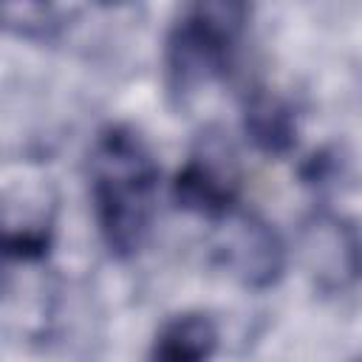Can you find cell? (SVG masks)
I'll use <instances>...</instances> for the list:
<instances>
[{"instance_id": "obj_1", "label": "cell", "mask_w": 362, "mask_h": 362, "mask_svg": "<svg viewBox=\"0 0 362 362\" xmlns=\"http://www.w3.org/2000/svg\"><path fill=\"white\" fill-rule=\"evenodd\" d=\"M90 195L99 232L113 255L141 249L158 192V164L150 144L127 124L105 127L88 156Z\"/></svg>"}, {"instance_id": "obj_2", "label": "cell", "mask_w": 362, "mask_h": 362, "mask_svg": "<svg viewBox=\"0 0 362 362\" xmlns=\"http://www.w3.org/2000/svg\"><path fill=\"white\" fill-rule=\"evenodd\" d=\"M246 6L240 3H195L173 25L167 37V76L175 90H195L221 79L235 57Z\"/></svg>"}, {"instance_id": "obj_3", "label": "cell", "mask_w": 362, "mask_h": 362, "mask_svg": "<svg viewBox=\"0 0 362 362\" xmlns=\"http://www.w3.org/2000/svg\"><path fill=\"white\" fill-rule=\"evenodd\" d=\"M212 255L218 266L243 288H269L286 272V243L257 212L232 209L215 221Z\"/></svg>"}, {"instance_id": "obj_4", "label": "cell", "mask_w": 362, "mask_h": 362, "mask_svg": "<svg viewBox=\"0 0 362 362\" xmlns=\"http://www.w3.org/2000/svg\"><path fill=\"white\" fill-rule=\"evenodd\" d=\"M57 198L51 181L23 170L0 184V255L31 260L51 246Z\"/></svg>"}, {"instance_id": "obj_5", "label": "cell", "mask_w": 362, "mask_h": 362, "mask_svg": "<svg viewBox=\"0 0 362 362\" xmlns=\"http://www.w3.org/2000/svg\"><path fill=\"white\" fill-rule=\"evenodd\" d=\"M238 156L232 144L218 136H206L173 178L175 206L209 221H218L238 206Z\"/></svg>"}, {"instance_id": "obj_6", "label": "cell", "mask_w": 362, "mask_h": 362, "mask_svg": "<svg viewBox=\"0 0 362 362\" xmlns=\"http://www.w3.org/2000/svg\"><path fill=\"white\" fill-rule=\"evenodd\" d=\"M297 255L317 288L345 291L359 272V232L345 215L320 209L303 223Z\"/></svg>"}, {"instance_id": "obj_7", "label": "cell", "mask_w": 362, "mask_h": 362, "mask_svg": "<svg viewBox=\"0 0 362 362\" xmlns=\"http://www.w3.org/2000/svg\"><path fill=\"white\" fill-rule=\"evenodd\" d=\"M243 133L266 156H286L297 144L294 107L274 90L257 88L243 102Z\"/></svg>"}, {"instance_id": "obj_8", "label": "cell", "mask_w": 362, "mask_h": 362, "mask_svg": "<svg viewBox=\"0 0 362 362\" xmlns=\"http://www.w3.org/2000/svg\"><path fill=\"white\" fill-rule=\"evenodd\" d=\"M218 348V328L201 311L175 314L161 325L150 362H206Z\"/></svg>"}, {"instance_id": "obj_9", "label": "cell", "mask_w": 362, "mask_h": 362, "mask_svg": "<svg viewBox=\"0 0 362 362\" xmlns=\"http://www.w3.org/2000/svg\"><path fill=\"white\" fill-rule=\"evenodd\" d=\"M300 175L305 187H311L320 198H328L337 195L339 184L351 178V158L345 156L342 147H322L305 158Z\"/></svg>"}, {"instance_id": "obj_10", "label": "cell", "mask_w": 362, "mask_h": 362, "mask_svg": "<svg viewBox=\"0 0 362 362\" xmlns=\"http://www.w3.org/2000/svg\"><path fill=\"white\" fill-rule=\"evenodd\" d=\"M0 25L20 34V37H48L54 28H59L57 8L42 3H8L0 6Z\"/></svg>"}, {"instance_id": "obj_11", "label": "cell", "mask_w": 362, "mask_h": 362, "mask_svg": "<svg viewBox=\"0 0 362 362\" xmlns=\"http://www.w3.org/2000/svg\"><path fill=\"white\" fill-rule=\"evenodd\" d=\"M354 362H356V359H354Z\"/></svg>"}]
</instances>
